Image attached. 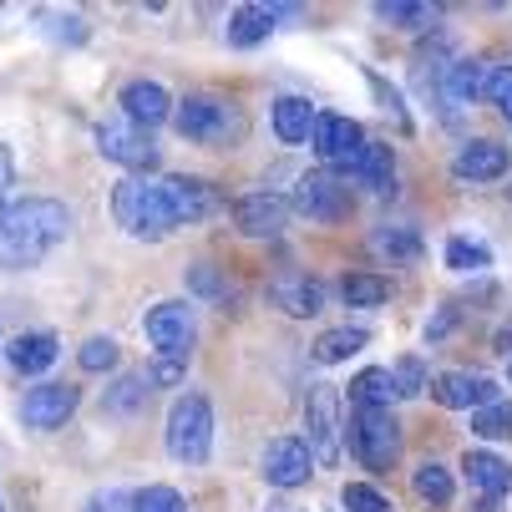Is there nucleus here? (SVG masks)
<instances>
[{"label": "nucleus", "instance_id": "2", "mask_svg": "<svg viewBox=\"0 0 512 512\" xmlns=\"http://www.w3.org/2000/svg\"><path fill=\"white\" fill-rule=\"evenodd\" d=\"M112 213L132 239H168L178 229L163 198V183H148V178H122L112 193Z\"/></svg>", "mask_w": 512, "mask_h": 512}, {"label": "nucleus", "instance_id": "26", "mask_svg": "<svg viewBox=\"0 0 512 512\" xmlns=\"http://www.w3.org/2000/svg\"><path fill=\"white\" fill-rule=\"evenodd\" d=\"M482 82H487V66H482V61H452L442 87H447V102L472 107V102L482 97Z\"/></svg>", "mask_w": 512, "mask_h": 512}, {"label": "nucleus", "instance_id": "33", "mask_svg": "<svg viewBox=\"0 0 512 512\" xmlns=\"http://www.w3.org/2000/svg\"><path fill=\"white\" fill-rule=\"evenodd\" d=\"M132 512H188V502L173 487H142L132 492Z\"/></svg>", "mask_w": 512, "mask_h": 512}, {"label": "nucleus", "instance_id": "5", "mask_svg": "<svg viewBox=\"0 0 512 512\" xmlns=\"http://www.w3.org/2000/svg\"><path fill=\"white\" fill-rule=\"evenodd\" d=\"M173 127L188 142H224L229 132H239V112L218 97H183L173 107Z\"/></svg>", "mask_w": 512, "mask_h": 512}, {"label": "nucleus", "instance_id": "39", "mask_svg": "<svg viewBox=\"0 0 512 512\" xmlns=\"http://www.w3.org/2000/svg\"><path fill=\"white\" fill-rule=\"evenodd\" d=\"M188 279H193V289H198V295H208V300H224V279H218L208 264H198Z\"/></svg>", "mask_w": 512, "mask_h": 512}, {"label": "nucleus", "instance_id": "41", "mask_svg": "<svg viewBox=\"0 0 512 512\" xmlns=\"http://www.w3.org/2000/svg\"><path fill=\"white\" fill-rule=\"evenodd\" d=\"M452 325H457V310H442V315H436V320L426 325V340H442Z\"/></svg>", "mask_w": 512, "mask_h": 512}, {"label": "nucleus", "instance_id": "28", "mask_svg": "<svg viewBox=\"0 0 512 512\" xmlns=\"http://www.w3.org/2000/svg\"><path fill=\"white\" fill-rule=\"evenodd\" d=\"M365 330H350V325H340V330H325L320 340H315V360L320 365H340V360H350L355 350H365Z\"/></svg>", "mask_w": 512, "mask_h": 512}, {"label": "nucleus", "instance_id": "32", "mask_svg": "<svg viewBox=\"0 0 512 512\" xmlns=\"http://www.w3.org/2000/svg\"><path fill=\"white\" fill-rule=\"evenodd\" d=\"M371 244H376V254H381V259H416V254H421V239H416L411 229H391V224H386V229H376V234H371Z\"/></svg>", "mask_w": 512, "mask_h": 512}, {"label": "nucleus", "instance_id": "21", "mask_svg": "<svg viewBox=\"0 0 512 512\" xmlns=\"http://www.w3.org/2000/svg\"><path fill=\"white\" fill-rule=\"evenodd\" d=\"M391 401H396V381H391L386 365H371V371H360L350 381V406L355 411H391Z\"/></svg>", "mask_w": 512, "mask_h": 512}, {"label": "nucleus", "instance_id": "4", "mask_svg": "<svg viewBox=\"0 0 512 512\" xmlns=\"http://www.w3.org/2000/svg\"><path fill=\"white\" fill-rule=\"evenodd\" d=\"M350 452L360 457L365 472H391L401 457V426L391 411H355L350 416Z\"/></svg>", "mask_w": 512, "mask_h": 512}, {"label": "nucleus", "instance_id": "34", "mask_svg": "<svg viewBox=\"0 0 512 512\" xmlns=\"http://www.w3.org/2000/svg\"><path fill=\"white\" fill-rule=\"evenodd\" d=\"M391 381H396V396H421L426 391V365H421V355H401L396 360V371H391Z\"/></svg>", "mask_w": 512, "mask_h": 512}, {"label": "nucleus", "instance_id": "25", "mask_svg": "<svg viewBox=\"0 0 512 512\" xmlns=\"http://www.w3.org/2000/svg\"><path fill=\"white\" fill-rule=\"evenodd\" d=\"M148 396H153V381H148V371H132V376H122L107 396H102V411H112V416H132V411H142L148 406Z\"/></svg>", "mask_w": 512, "mask_h": 512}, {"label": "nucleus", "instance_id": "3", "mask_svg": "<svg viewBox=\"0 0 512 512\" xmlns=\"http://www.w3.org/2000/svg\"><path fill=\"white\" fill-rule=\"evenodd\" d=\"M208 452H213V406L208 396L188 391L168 411V457L183 467H203Z\"/></svg>", "mask_w": 512, "mask_h": 512}, {"label": "nucleus", "instance_id": "15", "mask_svg": "<svg viewBox=\"0 0 512 512\" xmlns=\"http://www.w3.org/2000/svg\"><path fill=\"white\" fill-rule=\"evenodd\" d=\"M345 178H355L360 188H371V193H391L396 188L391 148H386V142H360V153L345 163Z\"/></svg>", "mask_w": 512, "mask_h": 512}, {"label": "nucleus", "instance_id": "8", "mask_svg": "<svg viewBox=\"0 0 512 512\" xmlns=\"http://www.w3.org/2000/svg\"><path fill=\"white\" fill-rule=\"evenodd\" d=\"M142 330H148L153 350H163V360H183L188 345H193V335H198V320H193V310L183 300H163V305L148 310Z\"/></svg>", "mask_w": 512, "mask_h": 512}, {"label": "nucleus", "instance_id": "11", "mask_svg": "<svg viewBox=\"0 0 512 512\" xmlns=\"http://www.w3.org/2000/svg\"><path fill=\"white\" fill-rule=\"evenodd\" d=\"M431 396L442 401L447 411H482V406L502 401V396H497V381L472 376V371H442V376L431 381Z\"/></svg>", "mask_w": 512, "mask_h": 512}, {"label": "nucleus", "instance_id": "38", "mask_svg": "<svg viewBox=\"0 0 512 512\" xmlns=\"http://www.w3.org/2000/svg\"><path fill=\"white\" fill-rule=\"evenodd\" d=\"M482 97H492L502 107V117L512 122V66H487V82H482Z\"/></svg>", "mask_w": 512, "mask_h": 512}, {"label": "nucleus", "instance_id": "1", "mask_svg": "<svg viewBox=\"0 0 512 512\" xmlns=\"http://www.w3.org/2000/svg\"><path fill=\"white\" fill-rule=\"evenodd\" d=\"M71 229V213L56 198H21L0 213V259L11 269L41 264Z\"/></svg>", "mask_w": 512, "mask_h": 512}, {"label": "nucleus", "instance_id": "30", "mask_svg": "<svg viewBox=\"0 0 512 512\" xmlns=\"http://www.w3.org/2000/svg\"><path fill=\"white\" fill-rule=\"evenodd\" d=\"M345 300L360 305V310L386 305V300H391V284H386L381 274H350V279H345Z\"/></svg>", "mask_w": 512, "mask_h": 512}, {"label": "nucleus", "instance_id": "43", "mask_svg": "<svg viewBox=\"0 0 512 512\" xmlns=\"http://www.w3.org/2000/svg\"><path fill=\"white\" fill-rule=\"evenodd\" d=\"M497 350H502V355H512V325H502V330H497Z\"/></svg>", "mask_w": 512, "mask_h": 512}, {"label": "nucleus", "instance_id": "24", "mask_svg": "<svg viewBox=\"0 0 512 512\" xmlns=\"http://www.w3.org/2000/svg\"><path fill=\"white\" fill-rule=\"evenodd\" d=\"M56 355H61V340L56 335H21L16 345H11V365H16V371L21 376H41L46 371V365H56Z\"/></svg>", "mask_w": 512, "mask_h": 512}, {"label": "nucleus", "instance_id": "16", "mask_svg": "<svg viewBox=\"0 0 512 512\" xmlns=\"http://www.w3.org/2000/svg\"><path fill=\"white\" fill-rule=\"evenodd\" d=\"M234 213H239V229L249 239H274L284 229V218H289V203L279 193H249V198H239Z\"/></svg>", "mask_w": 512, "mask_h": 512}, {"label": "nucleus", "instance_id": "18", "mask_svg": "<svg viewBox=\"0 0 512 512\" xmlns=\"http://www.w3.org/2000/svg\"><path fill=\"white\" fill-rule=\"evenodd\" d=\"M122 112L137 127H158V122L173 117V102H168V92L158 82H127L122 87Z\"/></svg>", "mask_w": 512, "mask_h": 512}, {"label": "nucleus", "instance_id": "10", "mask_svg": "<svg viewBox=\"0 0 512 512\" xmlns=\"http://www.w3.org/2000/svg\"><path fill=\"white\" fill-rule=\"evenodd\" d=\"M77 401H82L77 386H56V381H46V386L26 391V401H21V421H26L31 431H56V426H66L71 411H77Z\"/></svg>", "mask_w": 512, "mask_h": 512}, {"label": "nucleus", "instance_id": "29", "mask_svg": "<svg viewBox=\"0 0 512 512\" xmlns=\"http://www.w3.org/2000/svg\"><path fill=\"white\" fill-rule=\"evenodd\" d=\"M411 487H416V497L431 502V507H447V502H452V472H447L442 462H421V467L411 472Z\"/></svg>", "mask_w": 512, "mask_h": 512}, {"label": "nucleus", "instance_id": "36", "mask_svg": "<svg viewBox=\"0 0 512 512\" xmlns=\"http://www.w3.org/2000/svg\"><path fill=\"white\" fill-rule=\"evenodd\" d=\"M77 360H82V371H112V365H117V340L92 335V340L77 350Z\"/></svg>", "mask_w": 512, "mask_h": 512}, {"label": "nucleus", "instance_id": "35", "mask_svg": "<svg viewBox=\"0 0 512 512\" xmlns=\"http://www.w3.org/2000/svg\"><path fill=\"white\" fill-rule=\"evenodd\" d=\"M447 264H452V269H487V264H492V249L477 244V239H452V244H447Z\"/></svg>", "mask_w": 512, "mask_h": 512}, {"label": "nucleus", "instance_id": "9", "mask_svg": "<svg viewBox=\"0 0 512 512\" xmlns=\"http://www.w3.org/2000/svg\"><path fill=\"white\" fill-rule=\"evenodd\" d=\"M315 472V457L305 447V436H274V442L264 447V482L269 487H305Z\"/></svg>", "mask_w": 512, "mask_h": 512}, {"label": "nucleus", "instance_id": "17", "mask_svg": "<svg viewBox=\"0 0 512 512\" xmlns=\"http://www.w3.org/2000/svg\"><path fill=\"white\" fill-rule=\"evenodd\" d=\"M269 295H274V305H279L284 315H295V320H310V315H320V305H325V289H320L315 279H305V274L274 279Z\"/></svg>", "mask_w": 512, "mask_h": 512}, {"label": "nucleus", "instance_id": "42", "mask_svg": "<svg viewBox=\"0 0 512 512\" xmlns=\"http://www.w3.org/2000/svg\"><path fill=\"white\" fill-rule=\"evenodd\" d=\"M117 507H122V492H102V497H92L87 512H117Z\"/></svg>", "mask_w": 512, "mask_h": 512}, {"label": "nucleus", "instance_id": "23", "mask_svg": "<svg viewBox=\"0 0 512 512\" xmlns=\"http://www.w3.org/2000/svg\"><path fill=\"white\" fill-rule=\"evenodd\" d=\"M274 21H279V6H239L229 16V46H259V41H269Z\"/></svg>", "mask_w": 512, "mask_h": 512}, {"label": "nucleus", "instance_id": "31", "mask_svg": "<svg viewBox=\"0 0 512 512\" xmlns=\"http://www.w3.org/2000/svg\"><path fill=\"white\" fill-rule=\"evenodd\" d=\"M472 431L487 436V442H502V436H512V401H492V406L472 411Z\"/></svg>", "mask_w": 512, "mask_h": 512}, {"label": "nucleus", "instance_id": "20", "mask_svg": "<svg viewBox=\"0 0 512 512\" xmlns=\"http://www.w3.org/2000/svg\"><path fill=\"white\" fill-rule=\"evenodd\" d=\"M462 472H467V482H472L487 502H497V497L512 492V467H507L497 452H467V457H462Z\"/></svg>", "mask_w": 512, "mask_h": 512}, {"label": "nucleus", "instance_id": "6", "mask_svg": "<svg viewBox=\"0 0 512 512\" xmlns=\"http://www.w3.org/2000/svg\"><path fill=\"white\" fill-rule=\"evenodd\" d=\"M305 431H310V457L315 462H335L340 457V391L335 386H310V396H305Z\"/></svg>", "mask_w": 512, "mask_h": 512}, {"label": "nucleus", "instance_id": "19", "mask_svg": "<svg viewBox=\"0 0 512 512\" xmlns=\"http://www.w3.org/2000/svg\"><path fill=\"white\" fill-rule=\"evenodd\" d=\"M507 148L502 142H467V148L457 153V163H452V173L457 178H467V183H492V178H502L507 173Z\"/></svg>", "mask_w": 512, "mask_h": 512}, {"label": "nucleus", "instance_id": "12", "mask_svg": "<svg viewBox=\"0 0 512 512\" xmlns=\"http://www.w3.org/2000/svg\"><path fill=\"white\" fill-rule=\"evenodd\" d=\"M360 142H365L360 122L335 117V112H315V153H320L330 168H340V173H345V163L360 153Z\"/></svg>", "mask_w": 512, "mask_h": 512}, {"label": "nucleus", "instance_id": "40", "mask_svg": "<svg viewBox=\"0 0 512 512\" xmlns=\"http://www.w3.org/2000/svg\"><path fill=\"white\" fill-rule=\"evenodd\" d=\"M11 188H16V163H11L6 148H0V213L11 208Z\"/></svg>", "mask_w": 512, "mask_h": 512}, {"label": "nucleus", "instance_id": "44", "mask_svg": "<svg viewBox=\"0 0 512 512\" xmlns=\"http://www.w3.org/2000/svg\"><path fill=\"white\" fill-rule=\"evenodd\" d=\"M0 512H6V507H0Z\"/></svg>", "mask_w": 512, "mask_h": 512}, {"label": "nucleus", "instance_id": "13", "mask_svg": "<svg viewBox=\"0 0 512 512\" xmlns=\"http://www.w3.org/2000/svg\"><path fill=\"white\" fill-rule=\"evenodd\" d=\"M295 208L305 218H315V224H335V218H345L350 198H345V188L330 173H310V178L295 183Z\"/></svg>", "mask_w": 512, "mask_h": 512}, {"label": "nucleus", "instance_id": "22", "mask_svg": "<svg viewBox=\"0 0 512 512\" xmlns=\"http://www.w3.org/2000/svg\"><path fill=\"white\" fill-rule=\"evenodd\" d=\"M274 132H279V142H289V148L310 142V132H315V107H310L305 97H279V102H274Z\"/></svg>", "mask_w": 512, "mask_h": 512}, {"label": "nucleus", "instance_id": "7", "mask_svg": "<svg viewBox=\"0 0 512 512\" xmlns=\"http://www.w3.org/2000/svg\"><path fill=\"white\" fill-rule=\"evenodd\" d=\"M97 148H102V158H112V163H122V168H132V173L158 168V142H153V132L137 127V122H127V117H112V122L97 127Z\"/></svg>", "mask_w": 512, "mask_h": 512}, {"label": "nucleus", "instance_id": "14", "mask_svg": "<svg viewBox=\"0 0 512 512\" xmlns=\"http://www.w3.org/2000/svg\"><path fill=\"white\" fill-rule=\"evenodd\" d=\"M163 198H168L173 224H203V218L218 213V193L198 178H163Z\"/></svg>", "mask_w": 512, "mask_h": 512}, {"label": "nucleus", "instance_id": "37", "mask_svg": "<svg viewBox=\"0 0 512 512\" xmlns=\"http://www.w3.org/2000/svg\"><path fill=\"white\" fill-rule=\"evenodd\" d=\"M340 502H345L350 512H391V497L376 492V487H365V482H350V487L340 492Z\"/></svg>", "mask_w": 512, "mask_h": 512}, {"label": "nucleus", "instance_id": "27", "mask_svg": "<svg viewBox=\"0 0 512 512\" xmlns=\"http://www.w3.org/2000/svg\"><path fill=\"white\" fill-rule=\"evenodd\" d=\"M376 16L386 26H401V31H426L436 26V6H421V0H381Z\"/></svg>", "mask_w": 512, "mask_h": 512}]
</instances>
